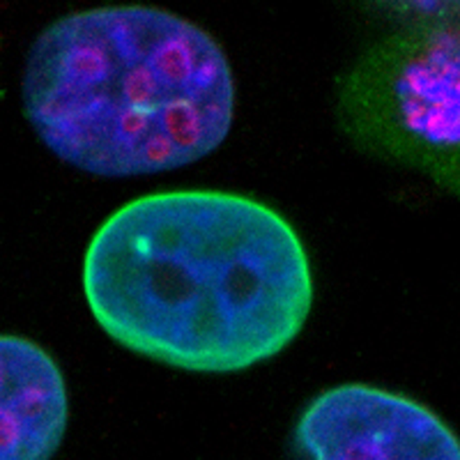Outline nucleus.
Instances as JSON below:
<instances>
[{"mask_svg": "<svg viewBox=\"0 0 460 460\" xmlns=\"http://www.w3.org/2000/svg\"><path fill=\"white\" fill-rule=\"evenodd\" d=\"M352 134L460 191V16L405 26L345 85Z\"/></svg>", "mask_w": 460, "mask_h": 460, "instance_id": "3", "label": "nucleus"}, {"mask_svg": "<svg viewBox=\"0 0 460 460\" xmlns=\"http://www.w3.org/2000/svg\"><path fill=\"white\" fill-rule=\"evenodd\" d=\"M69 421L67 385L42 345L0 334V460H51Z\"/></svg>", "mask_w": 460, "mask_h": 460, "instance_id": "5", "label": "nucleus"}, {"mask_svg": "<svg viewBox=\"0 0 460 460\" xmlns=\"http://www.w3.org/2000/svg\"><path fill=\"white\" fill-rule=\"evenodd\" d=\"M368 3L392 16V19L405 23V26L460 16V0H368Z\"/></svg>", "mask_w": 460, "mask_h": 460, "instance_id": "6", "label": "nucleus"}, {"mask_svg": "<svg viewBox=\"0 0 460 460\" xmlns=\"http://www.w3.org/2000/svg\"><path fill=\"white\" fill-rule=\"evenodd\" d=\"M304 460H460V439L421 402L371 385H339L299 414Z\"/></svg>", "mask_w": 460, "mask_h": 460, "instance_id": "4", "label": "nucleus"}, {"mask_svg": "<svg viewBox=\"0 0 460 460\" xmlns=\"http://www.w3.org/2000/svg\"><path fill=\"white\" fill-rule=\"evenodd\" d=\"M90 314L118 345L196 373L281 355L309 320L314 274L293 224L226 191H162L115 209L84 258Z\"/></svg>", "mask_w": 460, "mask_h": 460, "instance_id": "1", "label": "nucleus"}, {"mask_svg": "<svg viewBox=\"0 0 460 460\" xmlns=\"http://www.w3.org/2000/svg\"><path fill=\"white\" fill-rule=\"evenodd\" d=\"M23 113L60 162L97 178L178 171L219 150L235 76L215 37L162 7L74 12L32 42Z\"/></svg>", "mask_w": 460, "mask_h": 460, "instance_id": "2", "label": "nucleus"}]
</instances>
